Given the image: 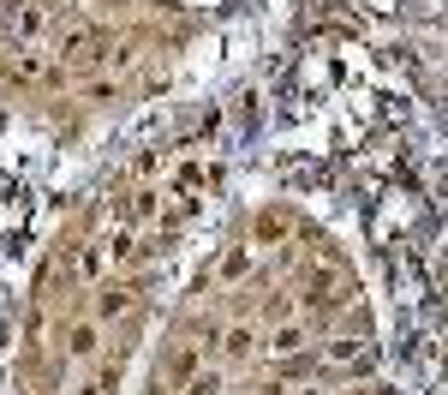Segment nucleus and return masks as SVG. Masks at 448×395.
<instances>
[{
  "label": "nucleus",
  "instance_id": "1",
  "mask_svg": "<svg viewBox=\"0 0 448 395\" xmlns=\"http://www.w3.org/2000/svg\"><path fill=\"white\" fill-rule=\"evenodd\" d=\"M120 305H126V294H120V288H108V294H102V318H114Z\"/></svg>",
  "mask_w": 448,
  "mask_h": 395
}]
</instances>
